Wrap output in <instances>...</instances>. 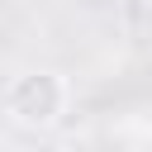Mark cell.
<instances>
[{
    "label": "cell",
    "instance_id": "cell-1",
    "mask_svg": "<svg viewBox=\"0 0 152 152\" xmlns=\"http://www.w3.org/2000/svg\"><path fill=\"white\" fill-rule=\"evenodd\" d=\"M0 109L14 128H28V133H48L66 119L71 109V81L52 66H28L19 76H10L5 95H0Z\"/></svg>",
    "mask_w": 152,
    "mask_h": 152
},
{
    "label": "cell",
    "instance_id": "cell-2",
    "mask_svg": "<svg viewBox=\"0 0 152 152\" xmlns=\"http://www.w3.org/2000/svg\"><path fill=\"white\" fill-rule=\"evenodd\" d=\"M147 142H152V119H147Z\"/></svg>",
    "mask_w": 152,
    "mask_h": 152
}]
</instances>
